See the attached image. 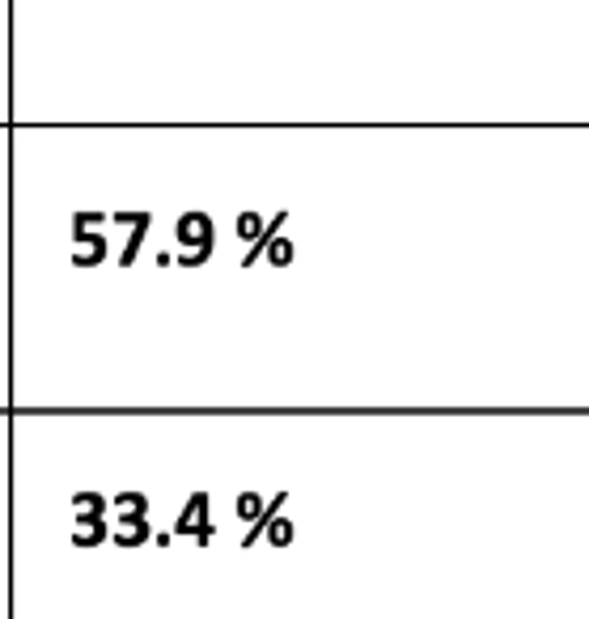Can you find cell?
<instances>
[{
    "label": "cell",
    "instance_id": "obj_9",
    "mask_svg": "<svg viewBox=\"0 0 589 619\" xmlns=\"http://www.w3.org/2000/svg\"><path fill=\"white\" fill-rule=\"evenodd\" d=\"M149 225H153V217H145L140 225H132V238H128V246H123V255H119V263H123V268H132V259H136V251H140V242H145Z\"/></svg>",
    "mask_w": 589,
    "mask_h": 619
},
{
    "label": "cell",
    "instance_id": "obj_1",
    "mask_svg": "<svg viewBox=\"0 0 589 619\" xmlns=\"http://www.w3.org/2000/svg\"><path fill=\"white\" fill-rule=\"evenodd\" d=\"M174 238H178V246H191V251H212V246H217V225H212L208 212L191 208L178 217Z\"/></svg>",
    "mask_w": 589,
    "mask_h": 619
},
{
    "label": "cell",
    "instance_id": "obj_10",
    "mask_svg": "<svg viewBox=\"0 0 589 619\" xmlns=\"http://www.w3.org/2000/svg\"><path fill=\"white\" fill-rule=\"evenodd\" d=\"M238 518H242V522H259V518H263L259 492H242V497H238Z\"/></svg>",
    "mask_w": 589,
    "mask_h": 619
},
{
    "label": "cell",
    "instance_id": "obj_7",
    "mask_svg": "<svg viewBox=\"0 0 589 619\" xmlns=\"http://www.w3.org/2000/svg\"><path fill=\"white\" fill-rule=\"evenodd\" d=\"M284 501H289V497H284V492H276V497H272V505H267V509H263V518H259V522H251V530H246V539H242V547H255V539H259V535H267V526H272V522L280 518V509H284Z\"/></svg>",
    "mask_w": 589,
    "mask_h": 619
},
{
    "label": "cell",
    "instance_id": "obj_14",
    "mask_svg": "<svg viewBox=\"0 0 589 619\" xmlns=\"http://www.w3.org/2000/svg\"><path fill=\"white\" fill-rule=\"evenodd\" d=\"M115 505L119 509H145V514H149V497H140V492H119Z\"/></svg>",
    "mask_w": 589,
    "mask_h": 619
},
{
    "label": "cell",
    "instance_id": "obj_12",
    "mask_svg": "<svg viewBox=\"0 0 589 619\" xmlns=\"http://www.w3.org/2000/svg\"><path fill=\"white\" fill-rule=\"evenodd\" d=\"M267 259H272V268H289V263H293V242L276 238L272 246H267Z\"/></svg>",
    "mask_w": 589,
    "mask_h": 619
},
{
    "label": "cell",
    "instance_id": "obj_15",
    "mask_svg": "<svg viewBox=\"0 0 589 619\" xmlns=\"http://www.w3.org/2000/svg\"><path fill=\"white\" fill-rule=\"evenodd\" d=\"M98 221H106V212H77L73 229H89V225H98Z\"/></svg>",
    "mask_w": 589,
    "mask_h": 619
},
{
    "label": "cell",
    "instance_id": "obj_3",
    "mask_svg": "<svg viewBox=\"0 0 589 619\" xmlns=\"http://www.w3.org/2000/svg\"><path fill=\"white\" fill-rule=\"evenodd\" d=\"M149 539V522H145V509H132V514H119V547H140Z\"/></svg>",
    "mask_w": 589,
    "mask_h": 619
},
{
    "label": "cell",
    "instance_id": "obj_8",
    "mask_svg": "<svg viewBox=\"0 0 589 619\" xmlns=\"http://www.w3.org/2000/svg\"><path fill=\"white\" fill-rule=\"evenodd\" d=\"M234 225H238V238H242V242H259V234L267 229V225H263V217H259V212H251V208H246Z\"/></svg>",
    "mask_w": 589,
    "mask_h": 619
},
{
    "label": "cell",
    "instance_id": "obj_5",
    "mask_svg": "<svg viewBox=\"0 0 589 619\" xmlns=\"http://www.w3.org/2000/svg\"><path fill=\"white\" fill-rule=\"evenodd\" d=\"M106 539V518L102 514H77V530H73V543L77 547H94Z\"/></svg>",
    "mask_w": 589,
    "mask_h": 619
},
{
    "label": "cell",
    "instance_id": "obj_6",
    "mask_svg": "<svg viewBox=\"0 0 589 619\" xmlns=\"http://www.w3.org/2000/svg\"><path fill=\"white\" fill-rule=\"evenodd\" d=\"M284 217H289V208H280L276 217L267 221V229H263V234H259V242H251V251L242 255V268H251V263H255V259H259V255L267 251V246H272V242L280 238V225H284Z\"/></svg>",
    "mask_w": 589,
    "mask_h": 619
},
{
    "label": "cell",
    "instance_id": "obj_4",
    "mask_svg": "<svg viewBox=\"0 0 589 619\" xmlns=\"http://www.w3.org/2000/svg\"><path fill=\"white\" fill-rule=\"evenodd\" d=\"M73 234H77L73 263H77V268H94V263L106 255V238L102 234H85V229H73Z\"/></svg>",
    "mask_w": 589,
    "mask_h": 619
},
{
    "label": "cell",
    "instance_id": "obj_13",
    "mask_svg": "<svg viewBox=\"0 0 589 619\" xmlns=\"http://www.w3.org/2000/svg\"><path fill=\"white\" fill-rule=\"evenodd\" d=\"M73 509H85V514H102L106 501L98 497V492H77V497H73Z\"/></svg>",
    "mask_w": 589,
    "mask_h": 619
},
{
    "label": "cell",
    "instance_id": "obj_11",
    "mask_svg": "<svg viewBox=\"0 0 589 619\" xmlns=\"http://www.w3.org/2000/svg\"><path fill=\"white\" fill-rule=\"evenodd\" d=\"M293 535H297V526L289 518H276L272 526H267V539H272V547H289Z\"/></svg>",
    "mask_w": 589,
    "mask_h": 619
},
{
    "label": "cell",
    "instance_id": "obj_2",
    "mask_svg": "<svg viewBox=\"0 0 589 619\" xmlns=\"http://www.w3.org/2000/svg\"><path fill=\"white\" fill-rule=\"evenodd\" d=\"M204 509H208V497H204V492H195V497L187 501V509H183V518L174 522V535H191V530H195V539H200V543H212L217 526H212V518L204 514Z\"/></svg>",
    "mask_w": 589,
    "mask_h": 619
},
{
    "label": "cell",
    "instance_id": "obj_16",
    "mask_svg": "<svg viewBox=\"0 0 589 619\" xmlns=\"http://www.w3.org/2000/svg\"><path fill=\"white\" fill-rule=\"evenodd\" d=\"M208 255H212V251H183V255H178V263H183V268H200Z\"/></svg>",
    "mask_w": 589,
    "mask_h": 619
}]
</instances>
